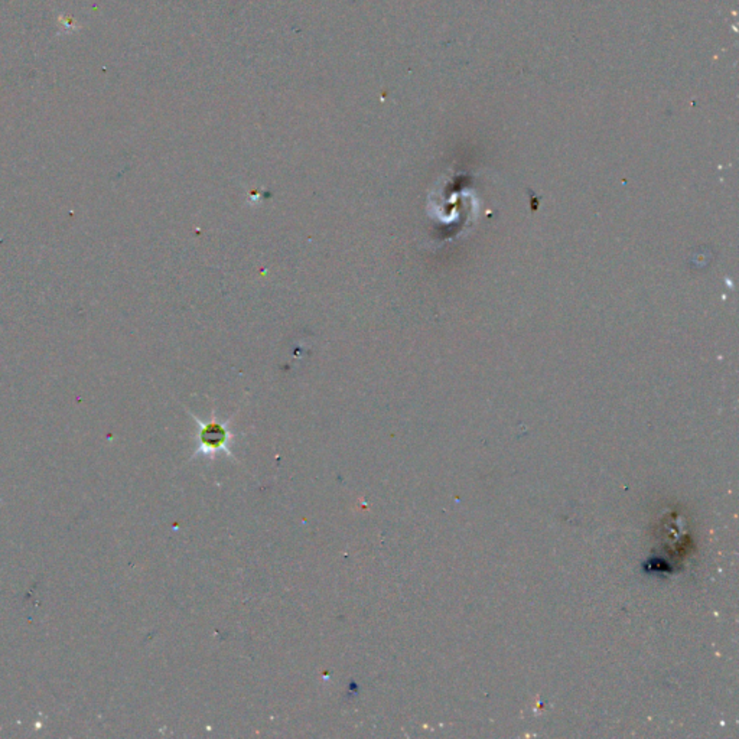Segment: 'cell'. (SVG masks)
<instances>
[{"instance_id": "6da1fadb", "label": "cell", "mask_w": 739, "mask_h": 739, "mask_svg": "<svg viewBox=\"0 0 739 739\" xmlns=\"http://www.w3.org/2000/svg\"><path fill=\"white\" fill-rule=\"evenodd\" d=\"M197 422L200 425V432H198L200 451L205 454L208 452L214 454L220 449H227L229 441L231 439V432L229 430L227 423L218 422L214 413L210 422H201L200 419H197Z\"/></svg>"}]
</instances>
